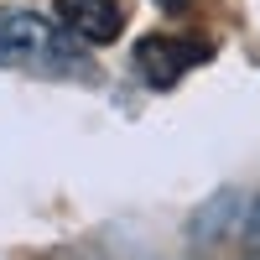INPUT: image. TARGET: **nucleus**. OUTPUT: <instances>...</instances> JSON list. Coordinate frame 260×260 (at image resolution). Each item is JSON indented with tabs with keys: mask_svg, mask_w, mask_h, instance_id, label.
I'll return each mask as SVG.
<instances>
[{
	"mask_svg": "<svg viewBox=\"0 0 260 260\" xmlns=\"http://www.w3.org/2000/svg\"><path fill=\"white\" fill-rule=\"evenodd\" d=\"M62 52V37L37 11H0V57L16 62H52Z\"/></svg>",
	"mask_w": 260,
	"mask_h": 260,
	"instance_id": "nucleus-1",
	"label": "nucleus"
},
{
	"mask_svg": "<svg viewBox=\"0 0 260 260\" xmlns=\"http://www.w3.org/2000/svg\"><path fill=\"white\" fill-rule=\"evenodd\" d=\"M52 11L78 42H94V47L99 42H115L125 31V11L115 0H52Z\"/></svg>",
	"mask_w": 260,
	"mask_h": 260,
	"instance_id": "nucleus-2",
	"label": "nucleus"
},
{
	"mask_svg": "<svg viewBox=\"0 0 260 260\" xmlns=\"http://www.w3.org/2000/svg\"><path fill=\"white\" fill-rule=\"evenodd\" d=\"M161 6H177V0H161Z\"/></svg>",
	"mask_w": 260,
	"mask_h": 260,
	"instance_id": "nucleus-3",
	"label": "nucleus"
}]
</instances>
